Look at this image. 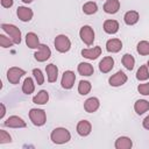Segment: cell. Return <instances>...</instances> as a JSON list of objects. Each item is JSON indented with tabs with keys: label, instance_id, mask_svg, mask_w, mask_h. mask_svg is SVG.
<instances>
[{
	"label": "cell",
	"instance_id": "cell-6",
	"mask_svg": "<svg viewBox=\"0 0 149 149\" xmlns=\"http://www.w3.org/2000/svg\"><path fill=\"white\" fill-rule=\"evenodd\" d=\"M26 74V71L17 66H12L7 71V79L10 84H19L20 79Z\"/></svg>",
	"mask_w": 149,
	"mask_h": 149
},
{
	"label": "cell",
	"instance_id": "cell-28",
	"mask_svg": "<svg viewBox=\"0 0 149 149\" xmlns=\"http://www.w3.org/2000/svg\"><path fill=\"white\" fill-rule=\"evenodd\" d=\"M92 88V85L88 80H80L79 84H78V93L80 95H86L90 93Z\"/></svg>",
	"mask_w": 149,
	"mask_h": 149
},
{
	"label": "cell",
	"instance_id": "cell-30",
	"mask_svg": "<svg viewBox=\"0 0 149 149\" xmlns=\"http://www.w3.org/2000/svg\"><path fill=\"white\" fill-rule=\"evenodd\" d=\"M149 78V71H148V65H141L136 72V79L142 81L147 80Z\"/></svg>",
	"mask_w": 149,
	"mask_h": 149
},
{
	"label": "cell",
	"instance_id": "cell-25",
	"mask_svg": "<svg viewBox=\"0 0 149 149\" xmlns=\"http://www.w3.org/2000/svg\"><path fill=\"white\" fill-rule=\"evenodd\" d=\"M77 70H78L79 74H81V76H86V77L92 76V74L94 73V69H93V66H92L90 63H85V62L79 63Z\"/></svg>",
	"mask_w": 149,
	"mask_h": 149
},
{
	"label": "cell",
	"instance_id": "cell-26",
	"mask_svg": "<svg viewBox=\"0 0 149 149\" xmlns=\"http://www.w3.org/2000/svg\"><path fill=\"white\" fill-rule=\"evenodd\" d=\"M35 91V84H34V80L33 78L28 77L23 80V84H22V92L24 94H31L33 92Z\"/></svg>",
	"mask_w": 149,
	"mask_h": 149
},
{
	"label": "cell",
	"instance_id": "cell-32",
	"mask_svg": "<svg viewBox=\"0 0 149 149\" xmlns=\"http://www.w3.org/2000/svg\"><path fill=\"white\" fill-rule=\"evenodd\" d=\"M13 44H14V42L10 37H7L3 34L0 35V47L1 48H10Z\"/></svg>",
	"mask_w": 149,
	"mask_h": 149
},
{
	"label": "cell",
	"instance_id": "cell-11",
	"mask_svg": "<svg viewBox=\"0 0 149 149\" xmlns=\"http://www.w3.org/2000/svg\"><path fill=\"white\" fill-rule=\"evenodd\" d=\"M16 15H17V17H19L22 22H29V21L33 19L34 13H33V9H30L29 7L19 6L17 9H16Z\"/></svg>",
	"mask_w": 149,
	"mask_h": 149
},
{
	"label": "cell",
	"instance_id": "cell-36",
	"mask_svg": "<svg viewBox=\"0 0 149 149\" xmlns=\"http://www.w3.org/2000/svg\"><path fill=\"white\" fill-rule=\"evenodd\" d=\"M14 1L13 0H1V6L3 8H10L13 6Z\"/></svg>",
	"mask_w": 149,
	"mask_h": 149
},
{
	"label": "cell",
	"instance_id": "cell-39",
	"mask_svg": "<svg viewBox=\"0 0 149 149\" xmlns=\"http://www.w3.org/2000/svg\"><path fill=\"white\" fill-rule=\"evenodd\" d=\"M23 3H30V2H33L34 0H21Z\"/></svg>",
	"mask_w": 149,
	"mask_h": 149
},
{
	"label": "cell",
	"instance_id": "cell-12",
	"mask_svg": "<svg viewBox=\"0 0 149 149\" xmlns=\"http://www.w3.org/2000/svg\"><path fill=\"white\" fill-rule=\"evenodd\" d=\"M100 55H101V48L100 47H93V48H88V49H83L81 50V56L87 58V59H90V61L97 59Z\"/></svg>",
	"mask_w": 149,
	"mask_h": 149
},
{
	"label": "cell",
	"instance_id": "cell-1",
	"mask_svg": "<svg viewBox=\"0 0 149 149\" xmlns=\"http://www.w3.org/2000/svg\"><path fill=\"white\" fill-rule=\"evenodd\" d=\"M50 140L55 144H64V143H68L71 140V134L66 128L57 127L51 132Z\"/></svg>",
	"mask_w": 149,
	"mask_h": 149
},
{
	"label": "cell",
	"instance_id": "cell-33",
	"mask_svg": "<svg viewBox=\"0 0 149 149\" xmlns=\"http://www.w3.org/2000/svg\"><path fill=\"white\" fill-rule=\"evenodd\" d=\"M33 76H34L37 85H42L44 83V76L40 69H33Z\"/></svg>",
	"mask_w": 149,
	"mask_h": 149
},
{
	"label": "cell",
	"instance_id": "cell-7",
	"mask_svg": "<svg viewBox=\"0 0 149 149\" xmlns=\"http://www.w3.org/2000/svg\"><path fill=\"white\" fill-rule=\"evenodd\" d=\"M74 81H76V74H74V72L71 71V70L64 71L63 76H62V80H61L62 87L65 88V90H70V88L73 87Z\"/></svg>",
	"mask_w": 149,
	"mask_h": 149
},
{
	"label": "cell",
	"instance_id": "cell-5",
	"mask_svg": "<svg viewBox=\"0 0 149 149\" xmlns=\"http://www.w3.org/2000/svg\"><path fill=\"white\" fill-rule=\"evenodd\" d=\"M79 37L86 45H92L94 42V30L91 26H83L79 30Z\"/></svg>",
	"mask_w": 149,
	"mask_h": 149
},
{
	"label": "cell",
	"instance_id": "cell-29",
	"mask_svg": "<svg viewBox=\"0 0 149 149\" xmlns=\"http://www.w3.org/2000/svg\"><path fill=\"white\" fill-rule=\"evenodd\" d=\"M97 10H98V5L93 1H88L83 5V12L86 15H92V14L97 13Z\"/></svg>",
	"mask_w": 149,
	"mask_h": 149
},
{
	"label": "cell",
	"instance_id": "cell-3",
	"mask_svg": "<svg viewBox=\"0 0 149 149\" xmlns=\"http://www.w3.org/2000/svg\"><path fill=\"white\" fill-rule=\"evenodd\" d=\"M1 28L13 40L14 44H20L21 43V30L16 26L9 24V23H2L1 24Z\"/></svg>",
	"mask_w": 149,
	"mask_h": 149
},
{
	"label": "cell",
	"instance_id": "cell-14",
	"mask_svg": "<svg viewBox=\"0 0 149 149\" xmlns=\"http://www.w3.org/2000/svg\"><path fill=\"white\" fill-rule=\"evenodd\" d=\"M99 106H100V101L95 97H91V98L86 99L84 102V108L87 113H94L99 108Z\"/></svg>",
	"mask_w": 149,
	"mask_h": 149
},
{
	"label": "cell",
	"instance_id": "cell-38",
	"mask_svg": "<svg viewBox=\"0 0 149 149\" xmlns=\"http://www.w3.org/2000/svg\"><path fill=\"white\" fill-rule=\"evenodd\" d=\"M5 114H6V107L3 104H0V119H3Z\"/></svg>",
	"mask_w": 149,
	"mask_h": 149
},
{
	"label": "cell",
	"instance_id": "cell-8",
	"mask_svg": "<svg viewBox=\"0 0 149 149\" xmlns=\"http://www.w3.org/2000/svg\"><path fill=\"white\" fill-rule=\"evenodd\" d=\"M50 56H51V50L45 44H40L37 51L34 54V57L37 62H45L50 58Z\"/></svg>",
	"mask_w": 149,
	"mask_h": 149
},
{
	"label": "cell",
	"instance_id": "cell-17",
	"mask_svg": "<svg viewBox=\"0 0 149 149\" xmlns=\"http://www.w3.org/2000/svg\"><path fill=\"white\" fill-rule=\"evenodd\" d=\"M45 72H47V79L49 83H55L58 78V68L55 64H48L45 66Z\"/></svg>",
	"mask_w": 149,
	"mask_h": 149
},
{
	"label": "cell",
	"instance_id": "cell-27",
	"mask_svg": "<svg viewBox=\"0 0 149 149\" xmlns=\"http://www.w3.org/2000/svg\"><path fill=\"white\" fill-rule=\"evenodd\" d=\"M121 62H122V65H123L127 70L132 71V70L134 69V65H135V58H134L130 54H125V55L122 56Z\"/></svg>",
	"mask_w": 149,
	"mask_h": 149
},
{
	"label": "cell",
	"instance_id": "cell-22",
	"mask_svg": "<svg viewBox=\"0 0 149 149\" xmlns=\"http://www.w3.org/2000/svg\"><path fill=\"white\" fill-rule=\"evenodd\" d=\"M49 101V93L47 90H41L33 98V102L36 105H44Z\"/></svg>",
	"mask_w": 149,
	"mask_h": 149
},
{
	"label": "cell",
	"instance_id": "cell-2",
	"mask_svg": "<svg viewBox=\"0 0 149 149\" xmlns=\"http://www.w3.org/2000/svg\"><path fill=\"white\" fill-rule=\"evenodd\" d=\"M29 119L33 122V125L41 127L47 122V114L44 109L41 108H31L29 111Z\"/></svg>",
	"mask_w": 149,
	"mask_h": 149
},
{
	"label": "cell",
	"instance_id": "cell-31",
	"mask_svg": "<svg viewBox=\"0 0 149 149\" xmlns=\"http://www.w3.org/2000/svg\"><path fill=\"white\" fill-rule=\"evenodd\" d=\"M137 52L142 56H147L149 55V42L148 41H141L137 43V48H136Z\"/></svg>",
	"mask_w": 149,
	"mask_h": 149
},
{
	"label": "cell",
	"instance_id": "cell-10",
	"mask_svg": "<svg viewBox=\"0 0 149 149\" xmlns=\"http://www.w3.org/2000/svg\"><path fill=\"white\" fill-rule=\"evenodd\" d=\"M3 126L9 128H24L27 123L22 118L17 115H12L8 119H6V121H3Z\"/></svg>",
	"mask_w": 149,
	"mask_h": 149
},
{
	"label": "cell",
	"instance_id": "cell-20",
	"mask_svg": "<svg viewBox=\"0 0 149 149\" xmlns=\"http://www.w3.org/2000/svg\"><path fill=\"white\" fill-rule=\"evenodd\" d=\"M140 19V14L136 12V10H128L125 15H123V21L128 26H134L137 23Z\"/></svg>",
	"mask_w": 149,
	"mask_h": 149
},
{
	"label": "cell",
	"instance_id": "cell-23",
	"mask_svg": "<svg viewBox=\"0 0 149 149\" xmlns=\"http://www.w3.org/2000/svg\"><path fill=\"white\" fill-rule=\"evenodd\" d=\"M115 148L116 149H130L133 147V142L127 136H120L115 141Z\"/></svg>",
	"mask_w": 149,
	"mask_h": 149
},
{
	"label": "cell",
	"instance_id": "cell-9",
	"mask_svg": "<svg viewBox=\"0 0 149 149\" xmlns=\"http://www.w3.org/2000/svg\"><path fill=\"white\" fill-rule=\"evenodd\" d=\"M127 80H128L127 74H126L123 71H118L116 73H114V74H112V76L109 77L108 83H109L111 86H113V87H118V86L123 85Z\"/></svg>",
	"mask_w": 149,
	"mask_h": 149
},
{
	"label": "cell",
	"instance_id": "cell-15",
	"mask_svg": "<svg viewBox=\"0 0 149 149\" xmlns=\"http://www.w3.org/2000/svg\"><path fill=\"white\" fill-rule=\"evenodd\" d=\"M121 49H122V42L119 38H111L106 42V50L108 52L115 54L119 52Z\"/></svg>",
	"mask_w": 149,
	"mask_h": 149
},
{
	"label": "cell",
	"instance_id": "cell-21",
	"mask_svg": "<svg viewBox=\"0 0 149 149\" xmlns=\"http://www.w3.org/2000/svg\"><path fill=\"white\" fill-rule=\"evenodd\" d=\"M119 22L116 20H106L104 22V30L107 34H115L119 30Z\"/></svg>",
	"mask_w": 149,
	"mask_h": 149
},
{
	"label": "cell",
	"instance_id": "cell-40",
	"mask_svg": "<svg viewBox=\"0 0 149 149\" xmlns=\"http://www.w3.org/2000/svg\"><path fill=\"white\" fill-rule=\"evenodd\" d=\"M147 65H148V68H149V61H148V63H147Z\"/></svg>",
	"mask_w": 149,
	"mask_h": 149
},
{
	"label": "cell",
	"instance_id": "cell-24",
	"mask_svg": "<svg viewBox=\"0 0 149 149\" xmlns=\"http://www.w3.org/2000/svg\"><path fill=\"white\" fill-rule=\"evenodd\" d=\"M134 109H135V112H136L139 115H141V114L148 112V111H149V101H148V100H144V99H139V100H136L135 104H134Z\"/></svg>",
	"mask_w": 149,
	"mask_h": 149
},
{
	"label": "cell",
	"instance_id": "cell-35",
	"mask_svg": "<svg viewBox=\"0 0 149 149\" xmlns=\"http://www.w3.org/2000/svg\"><path fill=\"white\" fill-rule=\"evenodd\" d=\"M137 91L142 95H149V81L148 83H144V84H140L137 86Z\"/></svg>",
	"mask_w": 149,
	"mask_h": 149
},
{
	"label": "cell",
	"instance_id": "cell-13",
	"mask_svg": "<svg viewBox=\"0 0 149 149\" xmlns=\"http://www.w3.org/2000/svg\"><path fill=\"white\" fill-rule=\"evenodd\" d=\"M113 66H114V59L111 56H106L99 62V70L102 73H108L113 69Z\"/></svg>",
	"mask_w": 149,
	"mask_h": 149
},
{
	"label": "cell",
	"instance_id": "cell-19",
	"mask_svg": "<svg viewBox=\"0 0 149 149\" xmlns=\"http://www.w3.org/2000/svg\"><path fill=\"white\" fill-rule=\"evenodd\" d=\"M26 44H27V47L30 48V49H38V47H40L41 43H40L38 36H37L35 33L30 31V33H28V34L26 35Z\"/></svg>",
	"mask_w": 149,
	"mask_h": 149
},
{
	"label": "cell",
	"instance_id": "cell-37",
	"mask_svg": "<svg viewBox=\"0 0 149 149\" xmlns=\"http://www.w3.org/2000/svg\"><path fill=\"white\" fill-rule=\"evenodd\" d=\"M142 126H143V128H146V129L149 130V115H147L144 118V120L142 121Z\"/></svg>",
	"mask_w": 149,
	"mask_h": 149
},
{
	"label": "cell",
	"instance_id": "cell-16",
	"mask_svg": "<svg viewBox=\"0 0 149 149\" xmlns=\"http://www.w3.org/2000/svg\"><path fill=\"white\" fill-rule=\"evenodd\" d=\"M77 133L80 136H87L92 130V125L87 120H80L77 123Z\"/></svg>",
	"mask_w": 149,
	"mask_h": 149
},
{
	"label": "cell",
	"instance_id": "cell-18",
	"mask_svg": "<svg viewBox=\"0 0 149 149\" xmlns=\"http://www.w3.org/2000/svg\"><path fill=\"white\" fill-rule=\"evenodd\" d=\"M120 9V1L119 0H106L104 3V10L107 14H115Z\"/></svg>",
	"mask_w": 149,
	"mask_h": 149
},
{
	"label": "cell",
	"instance_id": "cell-34",
	"mask_svg": "<svg viewBox=\"0 0 149 149\" xmlns=\"http://www.w3.org/2000/svg\"><path fill=\"white\" fill-rule=\"evenodd\" d=\"M10 142H12V136L9 135V133H7L3 129H0V144L10 143Z\"/></svg>",
	"mask_w": 149,
	"mask_h": 149
},
{
	"label": "cell",
	"instance_id": "cell-4",
	"mask_svg": "<svg viewBox=\"0 0 149 149\" xmlns=\"http://www.w3.org/2000/svg\"><path fill=\"white\" fill-rule=\"evenodd\" d=\"M54 44H55V48L58 52L61 54H64V52H68L71 48V41L70 38L66 36V35H57L55 41H54Z\"/></svg>",
	"mask_w": 149,
	"mask_h": 149
}]
</instances>
